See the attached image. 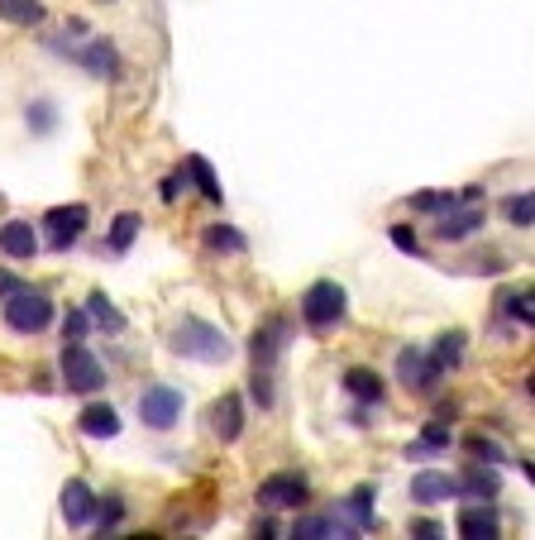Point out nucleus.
Here are the masks:
<instances>
[{"label": "nucleus", "mask_w": 535, "mask_h": 540, "mask_svg": "<svg viewBox=\"0 0 535 540\" xmlns=\"http://www.w3.org/2000/svg\"><path fill=\"white\" fill-rule=\"evenodd\" d=\"M168 349L177 359H192V364H230L235 359V340L225 335V325H211L201 316H182L172 325Z\"/></svg>", "instance_id": "obj_1"}, {"label": "nucleus", "mask_w": 535, "mask_h": 540, "mask_svg": "<svg viewBox=\"0 0 535 540\" xmlns=\"http://www.w3.org/2000/svg\"><path fill=\"white\" fill-rule=\"evenodd\" d=\"M301 321H306V330H316V335H330L335 325H344V316H349V292H344L340 282H311L306 292H301Z\"/></svg>", "instance_id": "obj_2"}, {"label": "nucleus", "mask_w": 535, "mask_h": 540, "mask_svg": "<svg viewBox=\"0 0 535 540\" xmlns=\"http://www.w3.org/2000/svg\"><path fill=\"white\" fill-rule=\"evenodd\" d=\"M5 325L15 330V335H39L53 325V302L43 297L39 287H15L10 297H5Z\"/></svg>", "instance_id": "obj_3"}, {"label": "nucleus", "mask_w": 535, "mask_h": 540, "mask_svg": "<svg viewBox=\"0 0 535 540\" xmlns=\"http://www.w3.org/2000/svg\"><path fill=\"white\" fill-rule=\"evenodd\" d=\"M58 373H63L67 392H101V388H106V368H101V359H96L82 340H63Z\"/></svg>", "instance_id": "obj_4"}, {"label": "nucleus", "mask_w": 535, "mask_h": 540, "mask_svg": "<svg viewBox=\"0 0 535 540\" xmlns=\"http://www.w3.org/2000/svg\"><path fill=\"white\" fill-rule=\"evenodd\" d=\"M139 421L149 431H172L182 421V392L172 383H153V388L139 392Z\"/></svg>", "instance_id": "obj_5"}, {"label": "nucleus", "mask_w": 535, "mask_h": 540, "mask_svg": "<svg viewBox=\"0 0 535 540\" xmlns=\"http://www.w3.org/2000/svg\"><path fill=\"white\" fill-rule=\"evenodd\" d=\"M258 507H268V512H297L306 507V497H311V483L301 474H268L258 483Z\"/></svg>", "instance_id": "obj_6"}, {"label": "nucleus", "mask_w": 535, "mask_h": 540, "mask_svg": "<svg viewBox=\"0 0 535 540\" xmlns=\"http://www.w3.org/2000/svg\"><path fill=\"white\" fill-rule=\"evenodd\" d=\"M287 345H292V321H287V316H268V321L254 330V340H249L254 368H273Z\"/></svg>", "instance_id": "obj_7"}, {"label": "nucleus", "mask_w": 535, "mask_h": 540, "mask_svg": "<svg viewBox=\"0 0 535 540\" xmlns=\"http://www.w3.org/2000/svg\"><path fill=\"white\" fill-rule=\"evenodd\" d=\"M440 368H435V359H430L426 349H416V345H407L402 354H397V383L402 388H411V392H435L440 388Z\"/></svg>", "instance_id": "obj_8"}, {"label": "nucleus", "mask_w": 535, "mask_h": 540, "mask_svg": "<svg viewBox=\"0 0 535 540\" xmlns=\"http://www.w3.org/2000/svg\"><path fill=\"white\" fill-rule=\"evenodd\" d=\"M206 421H211V435L220 445H235L239 435H244V402H239V392H225L220 402H211Z\"/></svg>", "instance_id": "obj_9"}, {"label": "nucleus", "mask_w": 535, "mask_h": 540, "mask_svg": "<svg viewBox=\"0 0 535 540\" xmlns=\"http://www.w3.org/2000/svg\"><path fill=\"white\" fill-rule=\"evenodd\" d=\"M86 220H91V216H86V206H53V211L43 216V225L53 230V235H48V244H53L58 254H63V249H72V244L82 239Z\"/></svg>", "instance_id": "obj_10"}, {"label": "nucleus", "mask_w": 535, "mask_h": 540, "mask_svg": "<svg viewBox=\"0 0 535 540\" xmlns=\"http://www.w3.org/2000/svg\"><path fill=\"white\" fill-rule=\"evenodd\" d=\"M407 497L416 502V507H440V502H450V497H459V483H454L450 474H435V469H426V474L411 478Z\"/></svg>", "instance_id": "obj_11"}, {"label": "nucleus", "mask_w": 535, "mask_h": 540, "mask_svg": "<svg viewBox=\"0 0 535 540\" xmlns=\"http://www.w3.org/2000/svg\"><path fill=\"white\" fill-rule=\"evenodd\" d=\"M72 63H82L86 72H91V77H101V82L120 77V53H115L110 39H86V48L72 53Z\"/></svg>", "instance_id": "obj_12"}, {"label": "nucleus", "mask_w": 535, "mask_h": 540, "mask_svg": "<svg viewBox=\"0 0 535 540\" xmlns=\"http://www.w3.org/2000/svg\"><path fill=\"white\" fill-rule=\"evenodd\" d=\"M0 254L15 263H29L39 254V235H34V225L29 220H5L0 225Z\"/></svg>", "instance_id": "obj_13"}, {"label": "nucleus", "mask_w": 535, "mask_h": 540, "mask_svg": "<svg viewBox=\"0 0 535 540\" xmlns=\"http://www.w3.org/2000/svg\"><path fill=\"white\" fill-rule=\"evenodd\" d=\"M454 531L469 540H488L502 531V517L493 512V502H473V507H459V517H454Z\"/></svg>", "instance_id": "obj_14"}, {"label": "nucleus", "mask_w": 535, "mask_h": 540, "mask_svg": "<svg viewBox=\"0 0 535 540\" xmlns=\"http://www.w3.org/2000/svg\"><path fill=\"white\" fill-rule=\"evenodd\" d=\"M454 483H459V497H478V502H493V497L502 493L497 464H478V459H473V464L459 478H454Z\"/></svg>", "instance_id": "obj_15"}, {"label": "nucleus", "mask_w": 535, "mask_h": 540, "mask_svg": "<svg viewBox=\"0 0 535 540\" xmlns=\"http://www.w3.org/2000/svg\"><path fill=\"white\" fill-rule=\"evenodd\" d=\"M473 230H483V211H459V206H450V211H440V225H435V239L440 244H464V239H473Z\"/></svg>", "instance_id": "obj_16"}, {"label": "nucleus", "mask_w": 535, "mask_h": 540, "mask_svg": "<svg viewBox=\"0 0 535 540\" xmlns=\"http://www.w3.org/2000/svg\"><path fill=\"white\" fill-rule=\"evenodd\" d=\"M77 431H82L86 440H115V435H120V411L110 407V402H91V407H82V416H77Z\"/></svg>", "instance_id": "obj_17"}, {"label": "nucleus", "mask_w": 535, "mask_h": 540, "mask_svg": "<svg viewBox=\"0 0 535 540\" xmlns=\"http://www.w3.org/2000/svg\"><path fill=\"white\" fill-rule=\"evenodd\" d=\"M91 517H96V493L86 488L82 478H67V488H63V521H67V526H91Z\"/></svg>", "instance_id": "obj_18"}, {"label": "nucleus", "mask_w": 535, "mask_h": 540, "mask_svg": "<svg viewBox=\"0 0 535 540\" xmlns=\"http://www.w3.org/2000/svg\"><path fill=\"white\" fill-rule=\"evenodd\" d=\"M344 392H349L354 402H364V407H378L387 397V383H383L378 368H349V373H344Z\"/></svg>", "instance_id": "obj_19"}, {"label": "nucleus", "mask_w": 535, "mask_h": 540, "mask_svg": "<svg viewBox=\"0 0 535 540\" xmlns=\"http://www.w3.org/2000/svg\"><path fill=\"white\" fill-rule=\"evenodd\" d=\"M450 445H454L450 421H426V431L407 445V459H435V454H445Z\"/></svg>", "instance_id": "obj_20"}, {"label": "nucleus", "mask_w": 535, "mask_h": 540, "mask_svg": "<svg viewBox=\"0 0 535 540\" xmlns=\"http://www.w3.org/2000/svg\"><path fill=\"white\" fill-rule=\"evenodd\" d=\"M43 15H48L43 0H0V20L15 29H34V24H43Z\"/></svg>", "instance_id": "obj_21"}, {"label": "nucleus", "mask_w": 535, "mask_h": 540, "mask_svg": "<svg viewBox=\"0 0 535 540\" xmlns=\"http://www.w3.org/2000/svg\"><path fill=\"white\" fill-rule=\"evenodd\" d=\"M378 488H354V497L344 502V517L354 521V531H373L378 526V507H373Z\"/></svg>", "instance_id": "obj_22"}, {"label": "nucleus", "mask_w": 535, "mask_h": 540, "mask_svg": "<svg viewBox=\"0 0 535 540\" xmlns=\"http://www.w3.org/2000/svg\"><path fill=\"white\" fill-rule=\"evenodd\" d=\"M464 345H469V335H464V330H445V335L435 340V349H430L435 368H440V373H445V368H459V364H464Z\"/></svg>", "instance_id": "obj_23"}, {"label": "nucleus", "mask_w": 535, "mask_h": 540, "mask_svg": "<svg viewBox=\"0 0 535 540\" xmlns=\"http://www.w3.org/2000/svg\"><path fill=\"white\" fill-rule=\"evenodd\" d=\"M86 316H91V325H101V330H110V335L125 330V316L115 311V302H110L106 292H91V297H86Z\"/></svg>", "instance_id": "obj_24"}, {"label": "nucleus", "mask_w": 535, "mask_h": 540, "mask_svg": "<svg viewBox=\"0 0 535 540\" xmlns=\"http://www.w3.org/2000/svg\"><path fill=\"white\" fill-rule=\"evenodd\" d=\"M206 249H215V254H244V249H249V239L239 235L235 225H225V220H220V225H206Z\"/></svg>", "instance_id": "obj_25"}, {"label": "nucleus", "mask_w": 535, "mask_h": 540, "mask_svg": "<svg viewBox=\"0 0 535 540\" xmlns=\"http://www.w3.org/2000/svg\"><path fill=\"white\" fill-rule=\"evenodd\" d=\"M187 177H192L196 182V192L206 196V201H220V182H215V173H211V163H206V158H201V153H192V158H187Z\"/></svg>", "instance_id": "obj_26"}, {"label": "nucleus", "mask_w": 535, "mask_h": 540, "mask_svg": "<svg viewBox=\"0 0 535 540\" xmlns=\"http://www.w3.org/2000/svg\"><path fill=\"white\" fill-rule=\"evenodd\" d=\"M139 225H144V220L134 216V211H120V216L110 220V249H115V254H125L129 244L139 239Z\"/></svg>", "instance_id": "obj_27"}, {"label": "nucleus", "mask_w": 535, "mask_h": 540, "mask_svg": "<svg viewBox=\"0 0 535 540\" xmlns=\"http://www.w3.org/2000/svg\"><path fill=\"white\" fill-rule=\"evenodd\" d=\"M292 536H306V540H325V536H344V526L335 517H297Z\"/></svg>", "instance_id": "obj_28"}, {"label": "nucleus", "mask_w": 535, "mask_h": 540, "mask_svg": "<svg viewBox=\"0 0 535 540\" xmlns=\"http://www.w3.org/2000/svg\"><path fill=\"white\" fill-rule=\"evenodd\" d=\"M502 216L512 220L516 230H531V220H535V201H531V192L507 196V201H502Z\"/></svg>", "instance_id": "obj_29"}, {"label": "nucleus", "mask_w": 535, "mask_h": 540, "mask_svg": "<svg viewBox=\"0 0 535 540\" xmlns=\"http://www.w3.org/2000/svg\"><path fill=\"white\" fill-rule=\"evenodd\" d=\"M96 526H101V536H106V531H115V526H120V521H125V497L120 493H106V502H96Z\"/></svg>", "instance_id": "obj_30"}, {"label": "nucleus", "mask_w": 535, "mask_h": 540, "mask_svg": "<svg viewBox=\"0 0 535 540\" xmlns=\"http://www.w3.org/2000/svg\"><path fill=\"white\" fill-rule=\"evenodd\" d=\"M450 206H459L454 192H416L411 196V211H421V216H440V211H450Z\"/></svg>", "instance_id": "obj_31"}, {"label": "nucleus", "mask_w": 535, "mask_h": 540, "mask_svg": "<svg viewBox=\"0 0 535 540\" xmlns=\"http://www.w3.org/2000/svg\"><path fill=\"white\" fill-rule=\"evenodd\" d=\"M531 287H526V292H512V297H502V306H507V316H512L516 325H526V330H531L535 325V311H531Z\"/></svg>", "instance_id": "obj_32"}, {"label": "nucleus", "mask_w": 535, "mask_h": 540, "mask_svg": "<svg viewBox=\"0 0 535 540\" xmlns=\"http://www.w3.org/2000/svg\"><path fill=\"white\" fill-rule=\"evenodd\" d=\"M464 445H469V454L478 464H502V459H507V450H502L497 440H488V435H469Z\"/></svg>", "instance_id": "obj_33"}, {"label": "nucleus", "mask_w": 535, "mask_h": 540, "mask_svg": "<svg viewBox=\"0 0 535 540\" xmlns=\"http://www.w3.org/2000/svg\"><path fill=\"white\" fill-rule=\"evenodd\" d=\"M249 397H254L263 411L273 407V378H268V368H254V378H249Z\"/></svg>", "instance_id": "obj_34"}, {"label": "nucleus", "mask_w": 535, "mask_h": 540, "mask_svg": "<svg viewBox=\"0 0 535 540\" xmlns=\"http://www.w3.org/2000/svg\"><path fill=\"white\" fill-rule=\"evenodd\" d=\"M91 335V316H86V306H77V311H67L63 321V340H86Z\"/></svg>", "instance_id": "obj_35"}, {"label": "nucleus", "mask_w": 535, "mask_h": 540, "mask_svg": "<svg viewBox=\"0 0 535 540\" xmlns=\"http://www.w3.org/2000/svg\"><path fill=\"white\" fill-rule=\"evenodd\" d=\"M387 239L402 249V254H411V259H421V244H416V230L411 225H387Z\"/></svg>", "instance_id": "obj_36"}, {"label": "nucleus", "mask_w": 535, "mask_h": 540, "mask_svg": "<svg viewBox=\"0 0 535 540\" xmlns=\"http://www.w3.org/2000/svg\"><path fill=\"white\" fill-rule=\"evenodd\" d=\"M24 115H29V125H34L39 134L53 130V106H48V101H34V106L24 110Z\"/></svg>", "instance_id": "obj_37"}, {"label": "nucleus", "mask_w": 535, "mask_h": 540, "mask_svg": "<svg viewBox=\"0 0 535 540\" xmlns=\"http://www.w3.org/2000/svg\"><path fill=\"white\" fill-rule=\"evenodd\" d=\"M182 192H187V173H172V177H163V201H168V206H172V201H177V196H182Z\"/></svg>", "instance_id": "obj_38"}, {"label": "nucleus", "mask_w": 535, "mask_h": 540, "mask_svg": "<svg viewBox=\"0 0 535 540\" xmlns=\"http://www.w3.org/2000/svg\"><path fill=\"white\" fill-rule=\"evenodd\" d=\"M411 536L435 540V536H445V526H440V521H430V517H421V521H411Z\"/></svg>", "instance_id": "obj_39"}, {"label": "nucleus", "mask_w": 535, "mask_h": 540, "mask_svg": "<svg viewBox=\"0 0 535 540\" xmlns=\"http://www.w3.org/2000/svg\"><path fill=\"white\" fill-rule=\"evenodd\" d=\"M15 287H24V282L15 278V273H0V297H10V292H15Z\"/></svg>", "instance_id": "obj_40"}]
</instances>
